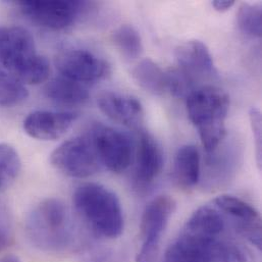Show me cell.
<instances>
[{
  "label": "cell",
  "instance_id": "cell-11",
  "mask_svg": "<svg viewBox=\"0 0 262 262\" xmlns=\"http://www.w3.org/2000/svg\"><path fill=\"white\" fill-rule=\"evenodd\" d=\"M213 203L243 238L261 249V216L252 205L232 195H221Z\"/></svg>",
  "mask_w": 262,
  "mask_h": 262
},
{
  "label": "cell",
  "instance_id": "cell-3",
  "mask_svg": "<svg viewBox=\"0 0 262 262\" xmlns=\"http://www.w3.org/2000/svg\"><path fill=\"white\" fill-rule=\"evenodd\" d=\"M186 105L188 117L198 130L203 148L207 153L213 152L227 135L229 95L215 86H200L188 94Z\"/></svg>",
  "mask_w": 262,
  "mask_h": 262
},
{
  "label": "cell",
  "instance_id": "cell-5",
  "mask_svg": "<svg viewBox=\"0 0 262 262\" xmlns=\"http://www.w3.org/2000/svg\"><path fill=\"white\" fill-rule=\"evenodd\" d=\"M50 162L56 170L75 179L89 178L101 167L88 136L70 139L60 144L50 154Z\"/></svg>",
  "mask_w": 262,
  "mask_h": 262
},
{
  "label": "cell",
  "instance_id": "cell-23",
  "mask_svg": "<svg viewBox=\"0 0 262 262\" xmlns=\"http://www.w3.org/2000/svg\"><path fill=\"white\" fill-rule=\"evenodd\" d=\"M262 9L258 3H242L237 13L239 30L250 37L260 38L262 34Z\"/></svg>",
  "mask_w": 262,
  "mask_h": 262
},
{
  "label": "cell",
  "instance_id": "cell-29",
  "mask_svg": "<svg viewBox=\"0 0 262 262\" xmlns=\"http://www.w3.org/2000/svg\"><path fill=\"white\" fill-rule=\"evenodd\" d=\"M0 262H21V260L14 254H6L0 257Z\"/></svg>",
  "mask_w": 262,
  "mask_h": 262
},
{
  "label": "cell",
  "instance_id": "cell-22",
  "mask_svg": "<svg viewBox=\"0 0 262 262\" xmlns=\"http://www.w3.org/2000/svg\"><path fill=\"white\" fill-rule=\"evenodd\" d=\"M28 97L29 92L24 83L10 73L0 69V106H17Z\"/></svg>",
  "mask_w": 262,
  "mask_h": 262
},
{
  "label": "cell",
  "instance_id": "cell-20",
  "mask_svg": "<svg viewBox=\"0 0 262 262\" xmlns=\"http://www.w3.org/2000/svg\"><path fill=\"white\" fill-rule=\"evenodd\" d=\"M113 41L122 56L127 60H135L143 53L142 38L132 25H122L113 34Z\"/></svg>",
  "mask_w": 262,
  "mask_h": 262
},
{
  "label": "cell",
  "instance_id": "cell-25",
  "mask_svg": "<svg viewBox=\"0 0 262 262\" xmlns=\"http://www.w3.org/2000/svg\"><path fill=\"white\" fill-rule=\"evenodd\" d=\"M226 262H256L253 252L241 243L226 240L225 246Z\"/></svg>",
  "mask_w": 262,
  "mask_h": 262
},
{
  "label": "cell",
  "instance_id": "cell-19",
  "mask_svg": "<svg viewBox=\"0 0 262 262\" xmlns=\"http://www.w3.org/2000/svg\"><path fill=\"white\" fill-rule=\"evenodd\" d=\"M136 83L146 92L153 95H163L168 92V74L150 58L138 62L132 72Z\"/></svg>",
  "mask_w": 262,
  "mask_h": 262
},
{
  "label": "cell",
  "instance_id": "cell-14",
  "mask_svg": "<svg viewBox=\"0 0 262 262\" xmlns=\"http://www.w3.org/2000/svg\"><path fill=\"white\" fill-rule=\"evenodd\" d=\"M77 118V114L70 112L37 111L25 119L24 130L31 138L54 141L71 130Z\"/></svg>",
  "mask_w": 262,
  "mask_h": 262
},
{
  "label": "cell",
  "instance_id": "cell-6",
  "mask_svg": "<svg viewBox=\"0 0 262 262\" xmlns=\"http://www.w3.org/2000/svg\"><path fill=\"white\" fill-rule=\"evenodd\" d=\"M174 209V200L166 195L157 196L146 205L140 223L141 247L136 261L153 262L161 237Z\"/></svg>",
  "mask_w": 262,
  "mask_h": 262
},
{
  "label": "cell",
  "instance_id": "cell-4",
  "mask_svg": "<svg viewBox=\"0 0 262 262\" xmlns=\"http://www.w3.org/2000/svg\"><path fill=\"white\" fill-rule=\"evenodd\" d=\"M0 62L21 83L39 85L51 72L46 57L36 51L31 33L21 27H0Z\"/></svg>",
  "mask_w": 262,
  "mask_h": 262
},
{
  "label": "cell",
  "instance_id": "cell-8",
  "mask_svg": "<svg viewBox=\"0 0 262 262\" xmlns=\"http://www.w3.org/2000/svg\"><path fill=\"white\" fill-rule=\"evenodd\" d=\"M15 4L31 21L54 31L71 27L87 5L81 1H18Z\"/></svg>",
  "mask_w": 262,
  "mask_h": 262
},
{
  "label": "cell",
  "instance_id": "cell-13",
  "mask_svg": "<svg viewBox=\"0 0 262 262\" xmlns=\"http://www.w3.org/2000/svg\"><path fill=\"white\" fill-rule=\"evenodd\" d=\"M134 159L136 183L141 187L151 185L162 170L163 153L158 142L150 133L140 130Z\"/></svg>",
  "mask_w": 262,
  "mask_h": 262
},
{
  "label": "cell",
  "instance_id": "cell-12",
  "mask_svg": "<svg viewBox=\"0 0 262 262\" xmlns=\"http://www.w3.org/2000/svg\"><path fill=\"white\" fill-rule=\"evenodd\" d=\"M177 69L195 86L197 82L211 80L217 76L213 57L208 47L199 40L180 44L174 51Z\"/></svg>",
  "mask_w": 262,
  "mask_h": 262
},
{
  "label": "cell",
  "instance_id": "cell-10",
  "mask_svg": "<svg viewBox=\"0 0 262 262\" xmlns=\"http://www.w3.org/2000/svg\"><path fill=\"white\" fill-rule=\"evenodd\" d=\"M163 262H225L224 239L182 231L166 250Z\"/></svg>",
  "mask_w": 262,
  "mask_h": 262
},
{
  "label": "cell",
  "instance_id": "cell-7",
  "mask_svg": "<svg viewBox=\"0 0 262 262\" xmlns=\"http://www.w3.org/2000/svg\"><path fill=\"white\" fill-rule=\"evenodd\" d=\"M101 165L115 173L125 171L134 159L135 145L130 137L115 128L94 125L88 135Z\"/></svg>",
  "mask_w": 262,
  "mask_h": 262
},
{
  "label": "cell",
  "instance_id": "cell-15",
  "mask_svg": "<svg viewBox=\"0 0 262 262\" xmlns=\"http://www.w3.org/2000/svg\"><path fill=\"white\" fill-rule=\"evenodd\" d=\"M97 104L100 111L112 121L134 130L141 129L144 122V108L138 98L105 91L98 96Z\"/></svg>",
  "mask_w": 262,
  "mask_h": 262
},
{
  "label": "cell",
  "instance_id": "cell-24",
  "mask_svg": "<svg viewBox=\"0 0 262 262\" xmlns=\"http://www.w3.org/2000/svg\"><path fill=\"white\" fill-rule=\"evenodd\" d=\"M21 161L17 151L9 144L0 143V181L2 185L12 182L20 172Z\"/></svg>",
  "mask_w": 262,
  "mask_h": 262
},
{
  "label": "cell",
  "instance_id": "cell-27",
  "mask_svg": "<svg viewBox=\"0 0 262 262\" xmlns=\"http://www.w3.org/2000/svg\"><path fill=\"white\" fill-rule=\"evenodd\" d=\"M13 240L9 214L4 205L0 204V254L7 249Z\"/></svg>",
  "mask_w": 262,
  "mask_h": 262
},
{
  "label": "cell",
  "instance_id": "cell-18",
  "mask_svg": "<svg viewBox=\"0 0 262 262\" xmlns=\"http://www.w3.org/2000/svg\"><path fill=\"white\" fill-rule=\"evenodd\" d=\"M44 92L50 100L69 106L83 105L90 98L89 91L84 85L62 76L49 81Z\"/></svg>",
  "mask_w": 262,
  "mask_h": 262
},
{
  "label": "cell",
  "instance_id": "cell-17",
  "mask_svg": "<svg viewBox=\"0 0 262 262\" xmlns=\"http://www.w3.org/2000/svg\"><path fill=\"white\" fill-rule=\"evenodd\" d=\"M225 229L226 219L221 211L214 205H205L189 217L183 231L208 238H221Z\"/></svg>",
  "mask_w": 262,
  "mask_h": 262
},
{
  "label": "cell",
  "instance_id": "cell-30",
  "mask_svg": "<svg viewBox=\"0 0 262 262\" xmlns=\"http://www.w3.org/2000/svg\"><path fill=\"white\" fill-rule=\"evenodd\" d=\"M1 186H2V183H1V181H0V187H1Z\"/></svg>",
  "mask_w": 262,
  "mask_h": 262
},
{
  "label": "cell",
  "instance_id": "cell-26",
  "mask_svg": "<svg viewBox=\"0 0 262 262\" xmlns=\"http://www.w3.org/2000/svg\"><path fill=\"white\" fill-rule=\"evenodd\" d=\"M249 120L252 134L255 140V147H256V160L257 165L261 167V113L258 108L252 107L249 111Z\"/></svg>",
  "mask_w": 262,
  "mask_h": 262
},
{
  "label": "cell",
  "instance_id": "cell-9",
  "mask_svg": "<svg viewBox=\"0 0 262 262\" xmlns=\"http://www.w3.org/2000/svg\"><path fill=\"white\" fill-rule=\"evenodd\" d=\"M55 66L62 77L82 85L99 82L111 74V66L105 59L81 48L59 52L55 58Z\"/></svg>",
  "mask_w": 262,
  "mask_h": 262
},
{
  "label": "cell",
  "instance_id": "cell-2",
  "mask_svg": "<svg viewBox=\"0 0 262 262\" xmlns=\"http://www.w3.org/2000/svg\"><path fill=\"white\" fill-rule=\"evenodd\" d=\"M73 202L76 211L86 226L96 235L117 239L124 231V212L119 197L108 188L87 183L79 186Z\"/></svg>",
  "mask_w": 262,
  "mask_h": 262
},
{
  "label": "cell",
  "instance_id": "cell-28",
  "mask_svg": "<svg viewBox=\"0 0 262 262\" xmlns=\"http://www.w3.org/2000/svg\"><path fill=\"white\" fill-rule=\"evenodd\" d=\"M235 5L234 0H214L212 1L213 8L219 12H226Z\"/></svg>",
  "mask_w": 262,
  "mask_h": 262
},
{
  "label": "cell",
  "instance_id": "cell-1",
  "mask_svg": "<svg viewBox=\"0 0 262 262\" xmlns=\"http://www.w3.org/2000/svg\"><path fill=\"white\" fill-rule=\"evenodd\" d=\"M26 231L35 247L63 253L79 248V237L68 207L58 199L41 201L30 212Z\"/></svg>",
  "mask_w": 262,
  "mask_h": 262
},
{
  "label": "cell",
  "instance_id": "cell-16",
  "mask_svg": "<svg viewBox=\"0 0 262 262\" xmlns=\"http://www.w3.org/2000/svg\"><path fill=\"white\" fill-rule=\"evenodd\" d=\"M201 179V157L194 145L182 146L173 161V180L183 190L194 188Z\"/></svg>",
  "mask_w": 262,
  "mask_h": 262
},
{
  "label": "cell",
  "instance_id": "cell-21",
  "mask_svg": "<svg viewBox=\"0 0 262 262\" xmlns=\"http://www.w3.org/2000/svg\"><path fill=\"white\" fill-rule=\"evenodd\" d=\"M211 156L206 162L205 182L209 186H220L228 182L236 169L235 156L229 158L228 153H216L215 151L209 153Z\"/></svg>",
  "mask_w": 262,
  "mask_h": 262
}]
</instances>
